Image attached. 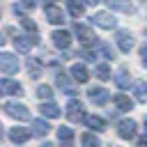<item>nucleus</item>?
<instances>
[{
    "label": "nucleus",
    "mask_w": 147,
    "mask_h": 147,
    "mask_svg": "<svg viewBox=\"0 0 147 147\" xmlns=\"http://www.w3.org/2000/svg\"><path fill=\"white\" fill-rule=\"evenodd\" d=\"M57 138H60V147H74V129L60 126L57 129Z\"/></svg>",
    "instance_id": "nucleus-16"
},
{
    "label": "nucleus",
    "mask_w": 147,
    "mask_h": 147,
    "mask_svg": "<svg viewBox=\"0 0 147 147\" xmlns=\"http://www.w3.org/2000/svg\"><path fill=\"white\" fill-rule=\"evenodd\" d=\"M2 110H5L9 117L18 119V122H28V119H30V110H28L23 103H16V101H7V103L2 106Z\"/></svg>",
    "instance_id": "nucleus-1"
},
{
    "label": "nucleus",
    "mask_w": 147,
    "mask_h": 147,
    "mask_svg": "<svg viewBox=\"0 0 147 147\" xmlns=\"http://www.w3.org/2000/svg\"><path fill=\"white\" fill-rule=\"evenodd\" d=\"M85 2H87V5H96L99 0H85Z\"/></svg>",
    "instance_id": "nucleus-34"
},
{
    "label": "nucleus",
    "mask_w": 147,
    "mask_h": 147,
    "mask_svg": "<svg viewBox=\"0 0 147 147\" xmlns=\"http://www.w3.org/2000/svg\"><path fill=\"white\" fill-rule=\"evenodd\" d=\"M48 131H51V126H48V124H46L44 119H34V122H32V133H34V136L44 138V136H46Z\"/></svg>",
    "instance_id": "nucleus-23"
},
{
    "label": "nucleus",
    "mask_w": 147,
    "mask_h": 147,
    "mask_svg": "<svg viewBox=\"0 0 147 147\" xmlns=\"http://www.w3.org/2000/svg\"><path fill=\"white\" fill-rule=\"evenodd\" d=\"M87 96H90V101H92L94 106H103L110 94H108L103 87H90V90H87Z\"/></svg>",
    "instance_id": "nucleus-10"
},
{
    "label": "nucleus",
    "mask_w": 147,
    "mask_h": 147,
    "mask_svg": "<svg viewBox=\"0 0 147 147\" xmlns=\"http://www.w3.org/2000/svg\"><path fill=\"white\" fill-rule=\"evenodd\" d=\"M96 78L99 80H108L110 78V67L108 64H99L96 67Z\"/></svg>",
    "instance_id": "nucleus-28"
},
{
    "label": "nucleus",
    "mask_w": 147,
    "mask_h": 147,
    "mask_svg": "<svg viewBox=\"0 0 147 147\" xmlns=\"http://www.w3.org/2000/svg\"><path fill=\"white\" fill-rule=\"evenodd\" d=\"M55 85L64 92V94H76V87H74V78L69 74H57L55 76Z\"/></svg>",
    "instance_id": "nucleus-9"
},
{
    "label": "nucleus",
    "mask_w": 147,
    "mask_h": 147,
    "mask_svg": "<svg viewBox=\"0 0 147 147\" xmlns=\"http://www.w3.org/2000/svg\"><path fill=\"white\" fill-rule=\"evenodd\" d=\"M0 90H2V94H21L23 92L21 83L18 80H11V78H2L0 80Z\"/></svg>",
    "instance_id": "nucleus-14"
},
{
    "label": "nucleus",
    "mask_w": 147,
    "mask_h": 147,
    "mask_svg": "<svg viewBox=\"0 0 147 147\" xmlns=\"http://www.w3.org/2000/svg\"><path fill=\"white\" fill-rule=\"evenodd\" d=\"M39 113H41L44 117H51V119H57V117L62 115V110H60V106H57L55 101H44V103L39 106Z\"/></svg>",
    "instance_id": "nucleus-11"
},
{
    "label": "nucleus",
    "mask_w": 147,
    "mask_h": 147,
    "mask_svg": "<svg viewBox=\"0 0 147 147\" xmlns=\"http://www.w3.org/2000/svg\"><path fill=\"white\" fill-rule=\"evenodd\" d=\"M140 60H142V64L147 67V44H145V46H140Z\"/></svg>",
    "instance_id": "nucleus-31"
},
{
    "label": "nucleus",
    "mask_w": 147,
    "mask_h": 147,
    "mask_svg": "<svg viewBox=\"0 0 147 147\" xmlns=\"http://www.w3.org/2000/svg\"><path fill=\"white\" fill-rule=\"evenodd\" d=\"M37 96H39V99H44V101H48V99L53 96L51 85H39V87H37Z\"/></svg>",
    "instance_id": "nucleus-27"
},
{
    "label": "nucleus",
    "mask_w": 147,
    "mask_h": 147,
    "mask_svg": "<svg viewBox=\"0 0 147 147\" xmlns=\"http://www.w3.org/2000/svg\"><path fill=\"white\" fill-rule=\"evenodd\" d=\"M21 5H25V7H34V5H37V0H23Z\"/></svg>",
    "instance_id": "nucleus-32"
},
{
    "label": "nucleus",
    "mask_w": 147,
    "mask_h": 147,
    "mask_svg": "<svg viewBox=\"0 0 147 147\" xmlns=\"http://www.w3.org/2000/svg\"><path fill=\"white\" fill-rule=\"evenodd\" d=\"M0 71L2 74H18V57L14 53H0Z\"/></svg>",
    "instance_id": "nucleus-3"
},
{
    "label": "nucleus",
    "mask_w": 147,
    "mask_h": 147,
    "mask_svg": "<svg viewBox=\"0 0 147 147\" xmlns=\"http://www.w3.org/2000/svg\"><path fill=\"white\" fill-rule=\"evenodd\" d=\"M34 44H39V37H37V34H30V32H28V34H18V37L14 39V46H16L18 53H28Z\"/></svg>",
    "instance_id": "nucleus-6"
},
{
    "label": "nucleus",
    "mask_w": 147,
    "mask_h": 147,
    "mask_svg": "<svg viewBox=\"0 0 147 147\" xmlns=\"http://www.w3.org/2000/svg\"><path fill=\"white\" fill-rule=\"evenodd\" d=\"M69 74H71V78L78 80V83H87V78H90V71H87L85 64H74Z\"/></svg>",
    "instance_id": "nucleus-17"
},
{
    "label": "nucleus",
    "mask_w": 147,
    "mask_h": 147,
    "mask_svg": "<svg viewBox=\"0 0 147 147\" xmlns=\"http://www.w3.org/2000/svg\"><path fill=\"white\" fill-rule=\"evenodd\" d=\"M115 106H117L122 113H129V110H133V101H131L126 94H117V96H115Z\"/></svg>",
    "instance_id": "nucleus-21"
},
{
    "label": "nucleus",
    "mask_w": 147,
    "mask_h": 147,
    "mask_svg": "<svg viewBox=\"0 0 147 147\" xmlns=\"http://www.w3.org/2000/svg\"><path fill=\"white\" fill-rule=\"evenodd\" d=\"M115 83H117L119 90H129V85H131V74H129L126 69H119V71L115 74Z\"/></svg>",
    "instance_id": "nucleus-19"
},
{
    "label": "nucleus",
    "mask_w": 147,
    "mask_h": 147,
    "mask_svg": "<svg viewBox=\"0 0 147 147\" xmlns=\"http://www.w3.org/2000/svg\"><path fill=\"white\" fill-rule=\"evenodd\" d=\"M117 136L124 138V140L136 138V122H133V119H122V122L117 124Z\"/></svg>",
    "instance_id": "nucleus-8"
},
{
    "label": "nucleus",
    "mask_w": 147,
    "mask_h": 147,
    "mask_svg": "<svg viewBox=\"0 0 147 147\" xmlns=\"http://www.w3.org/2000/svg\"><path fill=\"white\" fill-rule=\"evenodd\" d=\"M110 9H117V11H124V14H131L133 11V5L131 0H106Z\"/></svg>",
    "instance_id": "nucleus-18"
},
{
    "label": "nucleus",
    "mask_w": 147,
    "mask_h": 147,
    "mask_svg": "<svg viewBox=\"0 0 147 147\" xmlns=\"http://www.w3.org/2000/svg\"><path fill=\"white\" fill-rule=\"evenodd\" d=\"M51 37H53V44L57 48H69V44H71V34L67 30H55Z\"/></svg>",
    "instance_id": "nucleus-15"
},
{
    "label": "nucleus",
    "mask_w": 147,
    "mask_h": 147,
    "mask_svg": "<svg viewBox=\"0 0 147 147\" xmlns=\"http://www.w3.org/2000/svg\"><path fill=\"white\" fill-rule=\"evenodd\" d=\"M138 147H147V138H142V140H138Z\"/></svg>",
    "instance_id": "nucleus-33"
},
{
    "label": "nucleus",
    "mask_w": 147,
    "mask_h": 147,
    "mask_svg": "<svg viewBox=\"0 0 147 147\" xmlns=\"http://www.w3.org/2000/svg\"><path fill=\"white\" fill-rule=\"evenodd\" d=\"M74 34L78 37V41H80L83 46H94V44H96V34L92 32V28H87V25H83V23H76V25H74Z\"/></svg>",
    "instance_id": "nucleus-2"
},
{
    "label": "nucleus",
    "mask_w": 147,
    "mask_h": 147,
    "mask_svg": "<svg viewBox=\"0 0 147 147\" xmlns=\"http://www.w3.org/2000/svg\"><path fill=\"white\" fill-rule=\"evenodd\" d=\"M46 18H48V23L60 25V23H64V11L57 5H46Z\"/></svg>",
    "instance_id": "nucleus-13"
},
{
    "label": "nucleus",
    "mask_w": 147,
    "mask_h": 147,
    "mask_svg": "<svg viewBox=\"0 0 147 147\" xmlns=\"http://www.w3.org/2000/svg\"><path fill=\"white\" fill-rule=\"evenodd\" d=\"M115 41H117L119 51H124V53H129V51L133 48V34H131L129 30H117V34H115Z\"/></svg>",
    "instance_id": "nucleus-7"
},
{
    "label": "nucleus",
    "mask_w": 147,
    "mask_h": 147,
    "mask_svg": "<svg viewBox=\"0 0 147 147\" xmlns=\"http://www.w3.org/2000/svg\"><path fill=\"white\" fill-rule=\"evenodd\" d=\"M133 94H136V101L145 103V101H147V85H145V83H136V85H133Z\"/></svg>",
    "instance_id": "nucleus-24"
},
{
    "label": "nucleus",
    "mask_w": 147,
    "mask_h": 147,
    "mask_svg": "<svg viewBox=\"0 0 147 147\" xmlns=\"http://www.w3.org/2000/svg\"><path fill=\"white\" fill-rule=\"evenodd\" d=\"M41 147H55V145H51V142H44V145H41Z\"/></svg>",
    "instance_id": "nucleus-35"
},
{
    "label": "nucleus",
    "mask_w": 147,
    "mask_h": 147,
    "mask_svg": "<svg viewBox=\"0 0 147 147\" xmlns=\"http://www.w3.org/2000/svg\"><path fill=\"white\" fill-rule=\"evenodd\" d=\"M7 136H9V140H11V142L21 145V142H25V140L32 136V131H28V129H23V126H14V129H9V131H7Z\"/></svg>",
    "instance_id": "nucleus-12"
},
{
    "label": "nucleus",
    "mask_w": 147,
    "mask_h": 147,
    "mask_svg": "<svg viewBox=\"0 0 147 147\" xmlns=\"http://www.w3.org/2000/svg\"><path fill=\"white\" fill-rule=\"evenodd\" d=\"M145 133H147V117H145Z\"/></svg>",
    "instance_id": "nucleus-36"
},
{
    "label": "nucleus",
    "mask_w": 147,
    "mask_h": 147,
    "mask_svg": "<svg viewBox=\"0 0 147 147\" xmlns=\"http://www.w3.org/2000/svg\"><path fill=\"white\" fill-rule=\"evenodd\" d=\"M101 53H103V57H108V60L115 57V53H113V48H110L108 44H101Z\"/></svg>",
    "instance_id": "nucleus-30"
},
{
    "label": "nucleus",
    "mask_w": 147,
    "mask_h": 147,
    "mask_svg": "<svg viewBox=\"0 0 147 147\" xmlns=\"http://www.w3.org/2000/svg\"><path fill=\"white\" fill-rule=\"evenodd\" d=\"M21 25H23V28H25V30H28L30 34H39V28H37V23H34L32 18L23 16V18H21Z\"/></svg>",
    "instance_id": "nucleus-25"
},
{
    "label": "nucleus",
    "mask_w": 147,
    "mask_h": 147,
    "mask_svg": "<svg viewBox=\"0 0 147 147\" xmlns=\"http://www.w3.org/2000/svg\"><path fill=\"white\" fill-rule=\"evenodd\" d=\"M83 147H101L99 138L92 136V133H83Z\"/></svg>",
    "instance_id": "nucleus-26"
},
{
    "label": "nucleus",
    "mask_w": 147,
    "mask_h": 147,
    "mask_svg": "<svg viewBox=\"0 0 147 147\" xmlns=\"http://www.w3.org/2000/svg\"><path fill=\"white\" fill-rule=\"evenodd\" d=\"M92 21H94V25H99V28H103V30L117 28V18H115L110 11H96V14L92 16Z\"/></svg>",
    "instance_id": "nucleus-5"
},
{
    "label": "nucleus",
    "mask_w": 147,
    "mask_h": 147,
    "mask_svg": "<svg viewBox=\"0 0 147 147\" xmlns=\"http://www.w3.org/2000/svg\"><path fill=\"white\" fill-rule=\"evenodd\" d=\"M83 110H85V108H83V103H80L78 99H71V101L67 103V117H69L74 124H76V122H85L87 115H85Z\"/></svg>",
    "instance_id": "nucleus-4"
},
{
    "label": "nucleus",
    "mask_w": 147,
    "mask_h": 147,
    "mask_svg": "<svg viewBox=\"0 0 147 147\" xmlns=\"http://www.w3.org/2000/svg\"><path fill=\"white\" fill-rule=\"evenodd\" d=\"M85 124L90 129H94V131H106V119L99 117V115H87L85 117Z\"/></svg>",
    "instance_id": "nucleus-20"
},
{
    "label": "nucleus",
    "mask_w": 147,
    "mask_h": 147,
    "mask_svg": "<svg viewBox=\"0 0 147 147\" xmlns=\"http://www.w3.org/2000/svg\"><path fill=\"white\" fill-rule=\"evenodd\" d=\"M28 69H30V76H32V78H39V76H41V64H39V62L30 60V62H28Z\"/></svg>",
    "instance_id": "nucleus-29"
},
{
    "label": "nucleus",
    "mask_w": 147,
    "mask_h": 147,
    "mask_svg": "<svg viewBox=\"0 0 147 147\" xmlns=\"http://www.w3.org/2000/svg\"><path fill=\"white\" fill-rule=\"evenodd\" d=\"M67 11H69L71 16H83L85 5H83L80 0H67Z\"/></svg>",
    "instance_id": "nucleus-22"
}]
</instances>
